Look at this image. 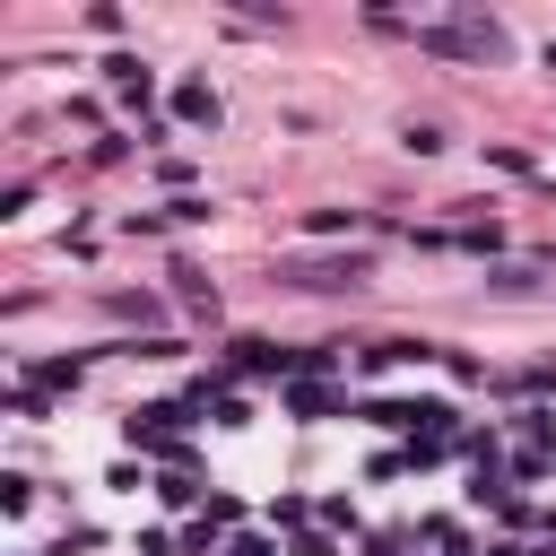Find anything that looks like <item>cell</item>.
<instances>
[{
    "mask_svg": "<svg viewBox=\"0 0 556 556\" xmlns=\"http://www.w3.org/2000/svg\"><path fill=\"white\" fill-rule=\"evenodd\" d=\"M226 556H269V547H261V539H243V547H226Z\"/></svg>",
    "mask_w": 556,
    "mask_h": 556,
    "instance_id": "obj_5",
    "label": "cell"
},
{
    "mask_svg": "<svg viewBox=\"0 0 556 556\" xmlns=\"http://www.w3.org/2000/svg\"><path fill=\"white\" fill-rule=\"evenodd\" d=\"M182 122H217V96L208 87H182Z\"/></svg>",
    "mask_w": 556,
    "mask_h": 556,
    "instance_id": "obj_4",
    "label": "cell"
},
{
    "mask_svg": "<svg viewBox=\"0 0 556 556\" xmlns=\"http://www.w3.org/2000/svg\"><path fill=\"white\" fill-rule=\"evenodd\" d=\"M365 278V261H304V269H287V287H356Z\"/></svg>",
    "mask_w": 556,
    "mask_h": 556,
    "instance_id": "obj_2",
    "label": "cell"
},
{
    "mask_svg": "<svg viewBox=\"0 0 556 556\" xmlns=\"http://www.w3.org/2000/svg\"><path fill=\"white\" fill-rule=\"evenodd\" d=\"M365 417H374V426H434L443 408H434V400H374Z\"/></svg>",
    "mask_w": 556,
    "mask_h": 556,
    "instance_id": "obj_3",
    "label": "cell"
},
{
    "mask_svg": "<svg viewBox=\"0 0 556 556\" xmlns=\"http://www.w3.org/2000/svg\"><path fill=\"white\" fill-rule=\"evenodd\" d=\"M417 43H426V52H452V61H504V52H513L495 17H452V26H426Z\"/></svg>",
    "mask_w": 556,
    "mask_h": 556,
    "instance_id": "obj_1",
    "label": "cell"
}]
</instances>
